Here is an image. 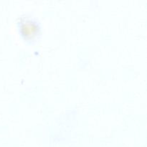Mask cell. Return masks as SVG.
<instances>
[{
  "instance_id": "obj_1",
  "label": "cell",
  "mask_w": 147,
  "mask_h": 147,
  "mask_svg": "<svg viewBox=\"0 0 147 147\" xmlns=\"http://www.w3.org/2000/svg\"><path fill=\"white\" fill-rule=\"evenodd\" d=\"M18 24L22 34L27 40H33L40 34V23L34 17L28 15L22 17Z\"/></svg>"
}]
</instances>
